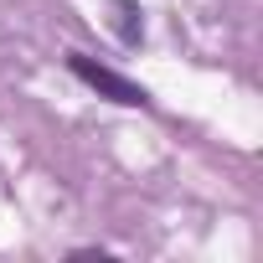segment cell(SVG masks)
Segmentation results:
<instances>
[{
    "label": "cell",
    "instance_id": "1",
    "mask_svg": "<svg viewBox=\"0 0 263 263\" xmlns=\"http://www.w3.org/2000/svg\"><path fill=\"white\" fill-rule=\"evenodd\" d=\"M67 67H72V78H83L98 98H108V103H124V108H150V93L135 83V78H124V72H114V67H103V62H93L88 52H67Z\"/></svg>",
    "mask_w": 263,
    "mask_h": 263
}]
</instances>
